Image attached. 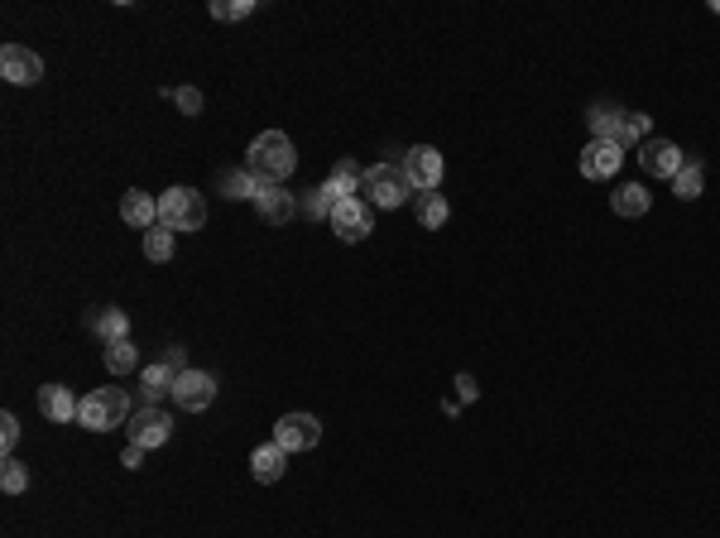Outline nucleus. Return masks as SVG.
<instances>
[{"label":"nucleus","mask_w":720,"mask_h":538,"mask_svg":"<svg viewBox=\"0 0 720 538\" xmlns=\"http://www.w3.org/2000/svg\"><path fill=\"white\" fill-rule=\"evenodd\" d=\"M245 169L255 173L260 183H284L288 173L298 169V149L284 130H264L250 140V154H245Z\"/></svg>","instance_id":"1"},{"label":"nucleus","mask_w":720,"mask_h":538,"mask_svg":"<svg viewBox=\"0 0 720 538\" xmlns=\"http://www.w3.org/2000/svg\"><path fill=\"white\" fill-rule=\"evenodd\" d=\"M130 399H125V390L120 385H101V390H92L87 399H82V409H77V423L82 428H92V433H111V428H125L130 423Z\"/></svg>","instance_id":"2"},{"label":"nucleus","mask_w":720,"mask_h":538,"mask_svg":"<svg viewBox=\"0 0 720 538\" xmlns=\"http://www.w3.org/2000/svg\"><path fill=\"white\" fill-rule=\"evenodd\" d=\"M408 193H413V183H408L404 164H375V169H365L360 178V193L370 207H384V212H394V207H404Z\"/></svg>","instance_id":"3"},{"label":"nucleus","mask_w":720,"mask_h":538,"mask_svg":"<svg viewBox=\"0 0 720 538\" xmlns=\"http://www.w3.org/2000/svg\"><path fill=\"white\" fill-rule=\"evenodd\" d=\"M159 221H164L168 231H202L207 226V202H202V193H192V188H168L164 197H159Z\"/></svg>","instance_id":"4"},{"label":"nucleus","mask_w":720,"mask_h":538,"mask_svg":"<svg viewBox=\"0 0 720 538\" xmlns=\"http://www.w3.org/2000/svg\"><path fill=\"white\" fill-rule=\"evenodd\" d=\"M332 231H336V241H346V245H356V241H365L370 231H375V207L365 202V197H341L332 207Z\"/></svg>","instance_id":"5"},{"label":"nucleus","mask_w":720,"mask_h":538,"mask_svg":"<svg viewBox=\"0 0 720 538\" xmlns=\"http://www.w3.org/2000/svg\"><path fill=\"white\" fill-rule=\"evenodd\" d=\"M183 414H202V409H212L216 399V375H207V370H183L178 380H173V394H168Z\"/></svg>","instance_id":"6"},{"label":"nucleus","mask_w":720,"mask_h":538,"mask_svg":"<svg viewBox=\"0 0 720 538\" xmlns=\"http://www.w3.org/2000/svg\"><path fill=\"white\" fill-rule=\"evenodd\" d=\"M125 433H130V442H140L144 452H154V447H164V442L173 438V418H168L159 404H140V409L130 414V423H125Z\"/></svg>","instance_id":"7"},{"label":"nucleus","mask_w":720,"mask_h":538,"mask_svg":"<svg viewBox=\"0 0 720 538\" xmlns=\"http://www.w3.org/2000/svg\"><path fill=\"white\" fill-rule=\"evenodd\" d=\"M274 442L284 447L288 457H293V452H312V447L322 442V423L312 414H284L274 423Z\"/></svg>","instance_id":"8"},{"label":"nucleus","mask_w":720,"mask_h":538,"mask_svg":"<svg viewBox=\"0 0 720 538\" xmlns=\"http://www.w3.org/2000/svg\"><path fill=\"white\" fill-rule=\"evenodd\" d=\"M0 77L15 82V87H34L44 77V58L34 49H24V44H5L0 49Z\"/></svg>","instance_id":"9"},{"label":"nucleus","mask_w":720,"mask_h":538,"mask_svg":"<svg viewBox=\"0 0 720 538\" xmlns=\"http://www.w3.org/2000/svg\"><path fill=\"white\" fill-rule=\"evenodd\" d=\"M404 173L418 193H432V188L442 183V154H437L432 145H413L404 154Z\"/></svg>","instance_id":"10"},{"label":"nucleus","mask_w":720,"mask_h":538,"mask_svg":"<svg viewBox=\"0 0 720 538\" xmlns=\"http://www.w3.org/2000/svg\"><path fill=\"white\" fill-rule=\"evenodd\" d=\"M255 212H260V221H269V226H288V221L298 217V197L288 193V188H279V183H260Z\"/></svg>","instance_id":"11"},{"label":"nucleus","mask_w":720,"mask_h":538,"mask_svg":"<svg viewBox=\"0 0 720 538\" xmlns=\"http://www.w3.org/2000/svg\"><path fill=\"white\" fill-rule=\"evenodd\" d=\"M682 149L672 145V140H644L639 145V164H644V173H653V178H672V173L682 169Z\"/></svg>","instance_id":"12"},{"label":"nucleus","mask_w":720,"mask_h":538,"mask_svg":"<svg viewBox=\"0 0 720 538\" xmlns=\"http://www.w3.org/2000/svg\"><path fill=\"white\" fill-rule=\"evenodd\" d=\"M624 164V149L615 140H591V145L581 149V173L586 178H610V173H620Z\"/></svg>","instance_id":"13"},{"label":"nucleus","mask_w":720,"mask_h":538,"mask_svg":"<svg viewBox=\"0 0 720 538\" xmlns=\"http://www.w3.org/2000/svg\"><path fill=\"white\" fill-rule=\"evenodd\" d=\"M77 409H82V399L68 385H39V414L48 423H77Z\"/></svg>","instance_id":"14"},{"label":"nucleus","mask_w":720,"mask_h":538,"mask_svg":"<svg viewBox=\"0 0 720 538\" xmlns=\"http://www.w3.org/2000/svg\"><path fill=\"white\" fill-rule=\"evenodd\" d=\"M120 221L125 226H135V231H149V226H159V197L140 193V188H130V193L120 197Z\"/></svg>","instance_id":"15"},{"label":"nucleus","mask_w":720,"mask_h":538,"mask_svg":"<svg viewBox=\"0 0 720 538\" xmlns=\"http://www.w3.org/2000/svg\"><path fill=\"white\" fill-rule=\"evenodd\" d=\"M360 178H365V169H360L356 159H336V169H332V178L322 183V193H327V202H341V197H356L360 193Z\"/></svg>","instance_id":"16"},{"label":"nucleus","mask_w":720,"mask_h":538,"mask_svg":"<svg viewBox=\"0 0 720 538\" xmlns=\"http://www.w3.org/2000/svg\"><path fill=\"white\" fill-rule=\"evenodd\" d=\"M284 466H288V452L279 447V442H260V447L250 452V476H255V481H264V486H269V481H279V476H284Z\"/></svg>","instance_id":"17"},{"label":"nucleus","mask_w":720,"mask_h":538,"mask_svg":"<svg viewBox=\"0 0 720 538\" xmlns=\"http://www.w3.org/2000/svg\"><path fill=\"white\" fill-rule=\"evenodd\" d=\"M216 188H221V197H231V202H255V193H260V178L250 169H221L216 173Z\"/></svg>","instance_id":"18"},{"label":"nucleus","mask_w":720,"mask_h":538,"mask_svg":"<svg viewBox=\"0 0 720 538\" xmlns=\"http://www.w3.org/2000/svg\"><path fill=\"white\" fill-rule=\"evenodd\" d=\"M610 207H615L620 217H644L648 207H653V197H648L644 183H620L615 197H610Z\"/></svg>","instance_id":"19"},{"label":"nucleus","mask_w":720,"mask_h":538,"mask_svg":"<svg viewBox=\"0 0 720 538\" xmlns=\"http://www.w3.org/2000/svg\"><path fill=\"white\" fill-rule=\"evenodd\" d=\"M173 370L164 366V361H154V366H144V375H140V394H144V404H159L164 394H173Z\"/></svg>","instance_id":"20"},{"label":"nucleus","mask_w":720,"mask_h":538,"mask_svg":"<svg viewBox=\"0 0 720 538\" xmlns=\"http://www.w3.org/2000/svg\"><path fill=\"white\" fill-rule=\"evenodd\" d=\"M701 188H706V169H701V159H682V169L672 173V193L682 197V202H692V197H701Z\"/></svg>","instance_id":"21"},{"label":"nucleus","mask_w":720,"mask_h":538,"mask_svg":"<svg viewBox=\"0 0 720 538\" xmlns=\"http://www.w3.org/2000/svg\"><path fill=\"white\" fill-rule=\"evenodd\" d=\"M101 356H106V370H111V375H130V370H140V351H135L130 337H125V342H106L101 346Z\"/></svg>","instance_id":"22"},{"label":"nucleus","mask_w":720,"mask_h":538,"mask_svg":"<svg viewBox=\"0 0 720 538\" xmlns=\"http://www.w3.org/2000/svg\"><path fill=\"white\" fill-rule=\"evenodd\" d=\"M624 116H629V111H620V106H591V130H596V140H615V145H620Z\"/></svg>","instance_id":"23"},{"label":"nucleus","mask_w":720,"mask_h":538,"mask_svg":"<svg viewBox=\"0 0 720 538\" xmlns=\"http://www.w3.org/2000/svg\"><path fill=\"white\" fill-rule=\"evenodd\" d=\"M96 337H101V342H125V337H130V318H125V313H120V308H106V313H96Z\"/></svg>","instance_id":"24"},{"label":"nucleus","mask_w":720,"mask_h":538,"mask_svg":"<svg viewBox=\"0 0 720 538\" xmlns=\"http://www.w3.org/2000/svg\"><path fill=\"white\" fill-rule=\"evenodd\" d=\"M447 217H452V207H447V197H442V193H423V197H418V221H423L428 231L447 226Z\"/></svg>","instance_id":"25"},{"label":"nucleus","mask_w":720,"mask_h":538,"mask_svg":"<svg viewBox=\"0 0 720 538\" xmlns=\"http://www.w3.org/2000/svg\"><path fill=\"white\" fill-rule=\"evenodd\" d=\"M144 255H149L154 265H164V260H173V231H168L164 221L144 231Z\"/></svg>","instance_id":"26"},{"label":"nucleus","mask_w":720,"mask_h":538,"mask_svg":"<svg viewBox=\"0 0 720 538\" xmlns=\"http://www.w3.org/2000/svg\"><path fill=\"white\" fill-rule=\"evenodd\" d=\"M0 490H5V495H24V490H29V471H24V462L5 457V466H0Z\"/></svg>","instance_id":"27"},{"label":"nucleus","mask_w":720,"mask_h":538,"mask_svg":"<svg viewBox=\"0 0 720 538\" xmlns=\"http://www.w3.org/2000/svg\"><path fill=\"white\" fill-rule=\"evenodd\" d=\"M255 15V0H212V20H245Z\"/></svg>","instance_id":"28"},{"label":"nucleus","mask_w":720,"mask_h":538,"mask_svg":"<svg viewBox=\"0 0 720 538\" xmlns=\"http://www.w3.org/2000/svg\"><path fill=\"white\" fill-rule=\"evenodd\" d=\"M303 217H312V221L332 217V202H327V193H322V188H308V193H303Z\"/></svg>","instance_id":"29"},{"label":"nucleus","mask_w":720,"mask_h":538,"mask_svg":"<svg viewBox=\"0 0 720 538\" xmlns=\"http://www.w3.org/2000/svg\"><path fill=\"white\" fill-rule=\"evenodd\" d=\"M173 101H178V111H183V116H202V92H197V87H178V92H173Z\"/></svg>","instance_id":"30"},{"label":"nucleus","mask_w":720,"mask_h":538,"mask_svg":"<svg viewBox=\"0 0 720 538\" xmlns=\"http://www.w3.org/2000/svg\"><path fill=\"white\" fill-rule=\"evenodd\" d=\"M15 442H20V418H15V414H0V447H5V457L15 452Z\"/></svg>","instance_id":"31"},{"label":"nucleus","mask_w":720,"mask_h":538,"mask_svg":"<svg viewBox=\"0 0 720 538\" xmlns=\"http://www.w3.org/2000/svg\"><path fill=\"white\" fill-rule=\"evenodd\" d=\"M159 361H164L173 375H183V370H188V351H183V346H164V356H159Z\"/></svg>","instance_id":"32"},{"label":"nucleus","mask_w":720,"mask_h":538,"mask_svg":"<svg viewBox=\"0 0 720 538\" xmlns=\"http://www.w3.org/2000/svg\"><path fill=\"white\" fill-rule=\"evenodd\" d=\"M120 462L130 466V471H135V466H144V447H140V442H130V447H125V457H120Z\"/></svg>","instance_id":"33"},{"label":"nucleus","mask_w":720,"mask_h":538,"mask_svg":"<svg viewBox=\"0 0 720 538\" xmlns=\"http://www.w3.org/2000/svg\"><path fill=\"white\" fill-rule=\"evenodd\" d=\"M456 390H461V399H476V380H471V375H456Z\"/></svg>","instance_id":"34"}]
</instances>
